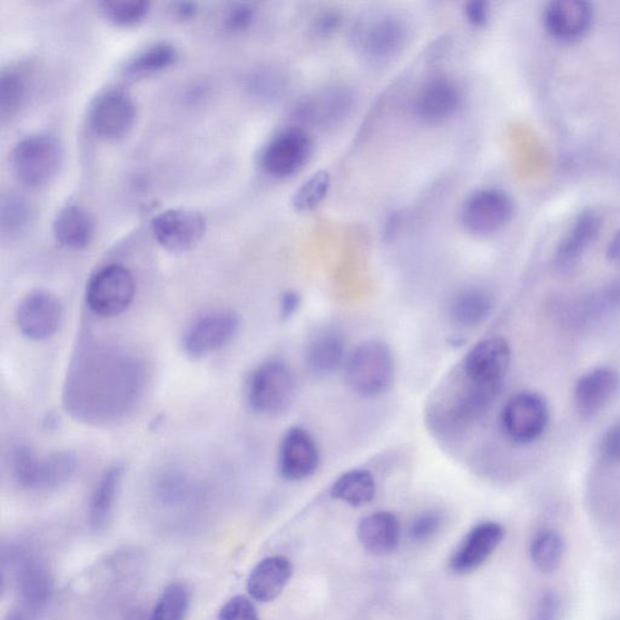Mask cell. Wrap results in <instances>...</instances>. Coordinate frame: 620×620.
I'll return each mask as SVG.
<instances>
[{
    "label": "cell",
    "instance_id": "1",
    "mask_svg": "<svg viewBox=\"0 0 620 620\" xmlns=\"http://www.w3.org/2000/svg\"><path fill=\"white\" fill-rule=\"evenodd\" d=\"M145 370L139 360L115 348L81 350L66 382V409L77 420L116 423L131 413L144 394Z\"/></svg>",
    "mask_w": 620,
    "mask_h": 620
},
{
    "label": "cell",
    "instance_id": "2",
    "mask_svg": "<svg viewBox=\"0 0 620 620\" xmlns=\"http://www.w3.org/2000/svg\"><path fill=\"white\" fill-rule=\"evenodd\" d=\"M10 475L27 491L51 492L68 484L77 471L72 452L57 451L39 456L31 447L18 445L8 456Z\"/></svg>",
    "mask_w": 620,
    "mask_h": 620
},
{
    "label": "cell",
    "instance_id": "3",
    "mask_svg": "<svg viewBox=\"0 0 620 620\" xmlns=\"http://www.w3.org/2000/svg\"><path fill=\"white\" fill-rule=\"evenodd\" d=\"M343 367L350 390L366 398L387 393L395 376L392 351L381 341L362 343L347 356Z\"/></svg>",
    "mask_w": 620,
    "mask_h": 620
},
{
    "label": "cell",
    "instance_id": "4",
    "mask_svg": "<svg viewBox=\"0 0 620 620\" xmlns=\"http://www.w3.org/2000/svg\"><path fill=\"white\" fill-rule=\"evenodd\" d=\"M62 147L57 137L38 132L23 137L12 148L10 164L13 175L24 187L49 185L60 171Z\"/></svg>",
    "mask_w": 620,
    "mask_h": 620
},
{
    "label": "cell",
    "instance_id": "5",
    "mask_svg": "<svg viewBox=\"0 0 620 620\" xmlns=\"http://www.w3.org/2000/svg\"><path fill=\"white\" fill-rule=\"evenodd\" d=\"M295 380L291 368L270 361L253 371L246 384V401L262 416H277L293 404Z\"/></svg>",
    "mask_w": 620,
    "mask_h": 620
},
{
    "label": "cell",
    "instance_id": "6",
    "mask_svg": "<svg viewBox=\"0 0 620 620\" xmlns=\"http://www.w3.org/2000/svg\"><path fill=\"white\" fill-rule=\"evenodd\" d=\"M136 295L132 273L122 265L110 264L91 275L86 301L91 313L102 319H114L126 313Z\"/></svg>",
    "mask_w": 620,
    "mask_h": 620
},
{
    "label": "cell",
    "instance_id": "7",
    "mask_svg": "<svg viewBox=\"0 0 620 620\" xmlns=\"http://www.w3.org/2000/svg\"><path fill=\"white\" fill-rule=\"evenodd\" d=\"M2 561L9 562L20 600L27 612L39 614L45 612L53 597V577L48 563L40 558L18 548H3Z\"/></svg>",
    "mask_w": 620,
    "mask_h": 620
},
{
    "label": "cell",
    "instance_id": "8",
    "mask_svg": "<svg viewBox=\"0 0 620 620\" xmlns=\"http://www.w3.org/2000/svg\"><path fill=\"white\" fill-rule=\"evenodd\" d=\"M137 106L126 90L114 88L100 92L90 105L89 128L105 141H118L135 127Z\"/></svg>",
    "mask_w": 620,
    "mask_h": 620
},
{
    "label": "cell",
    "instance_id": "9",
    "mask_svg": "<svg viewBox=\"0 0 620 620\" xmlns=\"http://www.w3.org/2000/svg\"><path fill=\"white\" fill-rule=\"evenodd\" d=\"M549 420L545 398L533 392L513 395L501 413L503 433L518 445H528L539 440L547 431Z\"/></svg>",
    "mask_w": 620,
    "mask_h": 620
},
{
    "label": "cell",
    "instance_id": "10",
    "mask_svg": "<svg viewBox=\"0 0 620 620\" xmlns=\"http://www.w3.org/2000/svg\"><path fill=\"white\" fill-rule=\"evenodd\" d=\"M514 215V203L499 188H485L473 193L461 210L463 227L478 236H490L509 224Z\"/></svg>",
    "mask_w": 620,
    "mask_h": 620
},
{
    "label": "cell",
    "instance_id": "11",
    "mask_svg": "<svg viewBox=\"0 0 620 620\" xmlns=\"http://www.w3.org/2000/svg\"><path fill=\"white\" fill-rule=\"evenodd\" d=\"M239 326V318L233 312L206 313L186 329L183 348L193 360H203L225 348L237 336Z\"/></svg>",
    "mask_w": 620,
    "mask_h": 620
},
{
    "label": "cell",
    "instance_id": "12",
    "mask_svg": "<svg viewBox=\"0 0 620 620\" xmlns=\"http://www.w3.org/2000/svg\"><path fill=\"white\" fill-rule=\"evenodd\" d=\"M511 362L512 348L505 338L493 336L482 339L465 356V380L480 387H503Z\"/></svg>",
    "mask_w": 620,
    "mask_h": 620
},
{
    "label": "cell",
    "instance_id": "13",
    "mask_svg": "<svg viewBox=\"0 0 620 620\" xmlns=\"http://www.w3.org/2000/svg\"><path fill=\"white\" fill-rule=\"evenodd\" d=\"M311 151V137L305 130L286 129L273 136L262 149L260 168L277 178L293 176L305 167Z\"/></svg>",
    "mask_w": 620,
    "mask_h": 620
},
{
    "label": "cell",
    "instance_id": "14",
    "mask_svg": "<svg viewBox=\"0 0 620 620\" xmlns=\"http://www.w3.org/2000/svg\"><path fill=\"white\" fill-rule=\"evenodd\" d=\"M151 236L170 253H186L196 247L206 232L205 217L195 210L169 209L150 223Z\"/></svg>",
    "mask_w": 620,
    "mask_h": 620
},
{
    "label": "cell",
    "instance_id": "15",
    "mask_svg": "<svg viewBox=\"0 0 620 620\" xmlns=\"http://www.w3.org/2000/svg\"><path fill=\"white\" fill-rule=\"evenodd\" d=\"M62 318L61 301L47 291L27 294L17 309V324L21 335L33 342H43L55 336Z\"/></svg>",
    "mask_w": 620,
    "mask_h": 620
},
{
    "label": "cell",
    "instance_id": "16",
    "mask_svg": "<svg viewBox=\"0 0 620 620\" xmlns=\"http://www.w3.org/2000/svg\"><path fill=\"white\" fill-rule=\"evenodd\" d=\"M321 451L312 434L302 426H292L281 441L278 471L287 481H303L318 471Z\"/></svg>",
    "mask_w": 620,
    "mask_h": 620
},
{
    "label": "cell",
    "instance_id": "17",
    "mask_svg": "<svg viewBox=\"0 0 620 620\" xmlns=\"http://www.w3.org/2000/svg\"><path fill=\"white\" fill-rule=\"evenodd\" d=\"M505 530L500 522L478 523L466 533L450 560L454 573L465 574L476 571L504 541Z\"/></svg>",
    "mask_w": 620,
    "mask_h": 620
},
{
    "label": "cell",
    "instance_id": "18",
    "mask_svg": "<svg viewBox=\"0 0 620 620\" xmlns=\"http://www.w3.org/2000/svg\"><path fill=\"white\" fill-rule=\"evenodd\" d=\"M356 38L367 58L387 60L404 49L407 30L401 19L381 16L365 21L357 30Z\"/></svg>",
    "mask_w": 620,
    "mask_h": 620
},
{
    "label": "cell",
    "instance_id": "19",
    "mask_svg": "<svg viewBox=\"0 0 620 620\" xmlns=\"http://www.w3.org/2000/svg\"><path fill=\"white\" fill-rule=\"evenodd\" d=\"M620 385L618 372L611 367H598L578 380L573 401L583 420L594 419L617 395Z\"/></svg>",
    "mask_w": 620,
    "mask_h": 620
},
{
    "label": "cell",
    "instance_id": "20",
    "mask_svg": "<svg viewBox=\"0 0 620 620\" xmlns=\"http://www.w3.org/2000/svg\"><path fill=\"white\" fill-rule=\"evenodd\" d=\"M594 20V10L583 0H554L543 11V23L551 37L575 40L584 37Z\"/></svg>",
    "mask_w": 620,
    "mask_h": 620
},
{
    "label": "cell",
    "instance_id": "21",
    "mask_svg": "<svg viewBox=\"0 0 620 620\" xmlns=\"http://www.w3.org/2000/svg\"><path fill=\"white\" fill-rule=\"evenodd\" d=\"M462 92L456 81L449 77H434L420 89L415 112L426 122H441L457 114Z\"/></svg>",
    "mask_w": 620,
    "mask_h": 620
},
{
    "label": "cell",
    "instance_id": "22",
    "mask_svg": "<svg viewBox=\"0 0 620 620\" xmlns=\"http://www.w3.org/2000/svg\"><path fill=\"white\" fill-rule=\"evenodd\" d=\"M353 105L354 98L348 89L334 87L308 96L297 107L296 115L314 126L331 127L346 118Z\"/></svg>",
    "mask_w": 620,
    "mask_h": 620
},
{
    "label": "cell",
    "instance_id": "23",
    "mask_svg": "<svg viewBox=\"0 0 620 620\" xmlns=\"http://www.w3.org/2000/svg\"><path fill=\"white\" fill-rule=\"evenodd\" d=\"M601 226V216L594 210H585L578 216L558 246L554 258L557 268H573L599 236Z\"/></svg>",
    "mask_w": 620,
    "mask_h": 620
},
{
    "label": "cell",
    "instance_id": "24",
    "mask_svg": "<svg viewBox=\"0 0 620 620\" xmlns=\"http://www.w3.org/2000/svg\"><path fill=\"white\" fill-rule=\"evenodd\" d=\"M294 573L293 563L284 557H269L259 561L247 580L250 597L262 603L277 600Z\"/></svg>",
    "mask_w": 620,
    "mask_h": 620
},
{
    "label": "cell",
    "instance_id": "25",
    "mask_svg": "<svg viewBox=\"0 0 620 620\" xmlns=\"http://www.w3.org/2000/svg\"><path fill=\"white\" fill-rule=\"evenodd\" d=\"M52 233L66 249L85 250L95 237V219L81 205L67 204L55 216Z\"/></svg>",
    "mask_w": 620,
    "mask_h": 620
},
{
    "label": "cell",
    "instance_id": "26",
    "mask_svg": "<svg viewBox=\"0 0 620 620\" xmlns=\"http://www.w3.org/2000/svg\"><path fill=\"white\" fill-rule=\"evenodd\" d=\"M357 537L367 553L376 557L390 555L401 543V522L391 512L372 513L360 523Z\"/></svg>",
    "mask_w": 620,
    "mask_h": 620
},
{
    "label": "cell",
    "instance_id": "27",
    "mask_svg": "<svg viewBox=\"0 0 620 620\" xmlns=\"http://www.w3.org/2000/svg\"><path fill=\"white\" fill-rule=\"evenodd\" d=\"M124 478V466L110 465L96 482L88 506V523L94 532L104 531L115 513Z\"/></svg>",
    "mask_w": 620,
    "mask_h": 620
},
{
    "label": "cell",
    "instance_id": "28",
    "mask_svg": "<svg viewBox=\"0 0 620 620\" xmlns=\"http://www.w3.org/2000/svg\"><path fill=\"white\" fill-rule=\"evenodd\" d=\"M346 341L334 328L316 333L306 347V364L316 375H328L346 363Z\"/></svg>",
    "mask_w": 620,
    "mask_h": 620
},
{
    "label": "cell",
    "instance_id": "29",
    "mask_svg": "<svg viewBox=\"0 0 620 620\" xmlns=\"http://www.w3.org/2000/svg\"><path fill=\"white\" fill-rule=\"evenodd\" d=\"M567 541L553 528L537 530L531 537L529 557L535 570L541 573H555L567 557Z\"/></svg>",
    "mask_w": 620,
    "mask_h": 620
},
{
    "label": "cell",
    "instance_id": "30",
    "mask_svg": "<svg viewBox=\"0 0 620 620\" xmlns=\"http://www.w3.org/2000/svg\"><path fill=\"white\" fill-rule=\"evenodd\" d=\"M493 308V297L485 288L471 286L454 295L450 305L454 323L474 327L484 323Z\"/></svg>",
    "mask_w": 620,
    "mask_h": 620
},
{
    "label": "cell",
    "instance_id": "31",
    "mask_svg": "<svg viewBox=\"0 0 620 620\" xmlns=\"http://www.w3.org/2000/svg\"><path fill=\"white\" fill-rule=\"evenodd\" d=\"M178 59L177 48L169 41H157L136 51L124 66L129 78H146L168 70Z\"/></svg>",
    "mask_w": 620,
    "mask_h": 620
},
{
    "label": "cell",
    "instance_id": "32",
    "mask_svg": "<svg viewBox=\"0 0 620 620\" xmlns=\"http://www.w3.org/2000/svg\"><path fill=\"white\" fill-rule=\"evenodd\" d=\"M377 486L375 476L365 470H353L342 474L331 488L334 500L352 506H363L374 501Z\"/></svg>",
    "mask_w": 620,
    "mask_h": 620
},
{
    "label": "cell",
    "instance_id": "33",
    "mask_svg": "<svg viewBox=\"0 0 620 620\" xmlns=\"http://www.w3.org/2000/svg\"><path fill=\"white\" fill-rule=\"evenodd\" d=\"M32 208L29 201L13 193L0 201V234L4 240H16L29 230L32 223Z\"/></svg>",
    "mask_w": 620,
    "mask_h": 620
},
{
    "label": "cell",
    "instance_id": "34",
    "mask_svg": "<svg viewBox=\"0 0 620 620\" xmlns=\"http://www.w3.org/2000/svg\"><path fill=\"white\" fill-rule=\"evenodd\" d=\"M190 608V590L181 582L165 588L147 620H185Z\"/></svg>",
    "mask_w": 620,
    "mask_h": 620
},
{
    "label": "cell",
    "instance_id": "35",
    "mask_svg": "<svg viewBox=\"0 0 620 620\" xmlns=\"http://www.w3.org/2000/svg\"><path fill=\"white\" fill-rule=\"evenodd\" d=\"M27 98V81L18 70H3L0 75V120L6 124L19 114Z\"/></svg>",
    "mask_w": 620,
    "mask_h": 620
},
{
    "label": "cell",
    "instance_id": "36",
    "mask_svg": "<svg viewBox=\"0 0 620 620\" xmlns=\"http://www.w3.org/2000/svg\"><path fill=\"white\" fill-rule=\"evenodd\" d=\"M99 7L109 22L120 27L139 24L150 11V3L145 0H106Z\"/></svg>",
    "mask_w": 620,
    "mask_h": 620
},
{
    "label": "cell",
    "instance_id": "37",
    "mask_svg": "<svg viewBox=\"0 0 620 620\" xmlns=\"http://www.w3.org/2000/svg\"><path fill=\"white\" fill-rule=\"evenodd\" d=\"M331 186L328 173L318 171L303 184L293 198L294 209L298 213H308L318 208L326 198Z\"/></svg>",
    "mask_w": 620,
    "mask_h": 620
},
{
    "label": "cell",
    "instance_id": "38",
    "mask_svg": "<svg viewBox=\"0 0 620 620\" xmlns=\"http://www.w3.org/2000/svg\"><path fill=\"white\" fill-rule=\"evenodd\" d=\"M246 89L259 100L278 99L285 90V79L270 68H262L246 78Z\"/></svg>",
    "mask_w": 620,
    "mask_h": 620
},
{
    "label": "cell",
    "instance_id": "39",
    "mask_svg": "<svg viewBox=\"0 0 620 620\" xmlns=\"http://www.w3.org/2000/svg\"><path fill=\"white\" fill-rule=\"evenodd\" d=\"M563 603L558 591L544 590L537 598L530 620H562Z\"/></svg>",
    "mask_w": 620,
    "mask_h": 620
},
{
    "label": "cell",
    "instance_id": "40",
    "mask_svg": "<svg viewBox=\"0 0 620 620\" xmlns=\"http://www.w3.org/2000/svg\"><path fill=\"white\" fill-rule=\"evenodd\" d=\"M257 17L252 4L237 3L229 7L224 19L225 30L229 33H242L249 30Z\"/></svg>",
    "mask_w": 620,
    "mask_h": 620
},
{
    "label": "cell",
    "instance_id": "41",
    "mask_svg": "<svg viewBox=\"0 0 620 620\" xmlns=\"http://www.w3.org/2000/svg\"><path fill=\"white\" fill-rule=\"evenodd\" d=\"M218 620H260L255 603L246 597L229 599L218 612Z\"/></svg>",
    "mask_w": 620,
    "mask_h": 620
},
{
    "label": "cell",
    "instance_id": "42",
    "mask_svg": "<svg viewBox=\"0 0 620 620\" xmlns=\"http://www.w3.org/2000/svg\"><path fill=\"white\" fill-rule=\"evenodd\" d=\"M443 525V516L437 512H426L412 521L409 533L416 543L429 542Z\"/></svg>",
    "mask_w": 620,
    "mask_h": 620
},
{
    "label": "cell",
    "instance_id": "43",
    "mask_svg": "<svg viewBox=\"0 0 620 620\" xmlns=\"http://www.w3.org/2000/svg\"><path fill=\"white\" fill-rule=\"evenodd\" d=\"M600 452L603 460L620 463V423L610 426L601 439Z\"/></svg>",
    "mask_w": 620,
    "mask_h": 620
},
{
    "label": "cell",
    "instance_id": "44",
    "mask_svg": "<svg viewBox=\"0 0 620 620\" xmlns=\"http://www.w3.org/2000/svg\"><path fill=\"white\" fill-rule=\"evenodd\" d=\"M464 13L466 20L473 26H484L490 17L489 4L480 2V0H474V2H470L465 6Z\"/></svg>",
    "mask_w": 620,
    "mask_h": 620
},
{
    "label": "cell",
    "instance_id": "45",
    "mask_svg": "<svg viewBox=\"0 0 620 620\" xmlns=\"http://www.w3.org/2000/svg\"><path fill=\"white\" fill-rule=\"evenodd\" d=\"M301 306V297L295 292H286L281 298V314L284 319L292 318Z\"/></svg>",
    "mask_w": 620,
    "mask_h": 620
},
{
    "label": "cell",
    "instance_id": "46",
    "mask_svg": "<svg viewBox=\"0 0 620 620\" xmlns=\"http://www.w3.org/2000/svg\"><path fill=\"white\" fill-rule=\"evenodd\" d=\"M338 26L339 18L337 13H324V16L319 18L318 21H316V31L323 35L333 33L334 31H336Z\"/></svg>",
    "mask_w": 620,
    "mask_h": 620
},
{
    "label": "cell",
    "instance_id": "47",
    "mask_svg": "<svg viewBox=\"0 0 620 620\" xmlns=\"http://www.w3.org/2000/svg\"><path fill=\"white\" fill-rule=\"evenodd\" d=\"M198 12V4L191 2H181L174 6V13L177 19L191 20L196 18Z\"/></svg>",
    "mask_w": 620,
    "mask_h": 620
},
{
    "label": "cell",
    "instance_id": "48",
    "mask_svg": "<svg viewBox=\"0 0 620 620\" xmlns=\"http://www.w3.org/2000/svg\"><path fill=\"white\" fill-rule=\"evenodd\" d=\"M608 258L611 264L620 266V229L614 234L609 244Z\"/></svg>",
    "mask_w": 620,
    "mask_h": 620
},
{
    "label": "cell",
    "instance_id": "49",
    "mask_svg": "<svg viewBox=\"0 0 620 620\" xmlns=\"http://www.w3.org/2000/svg\"><path fill=\"white\" fill-rule=\"evenodd\" d=\"M4 620H27L26 614L21 611H11Z\"/></svg>",
    "mask_w": 620,
    "mask_h": 620
}]
</instances>
